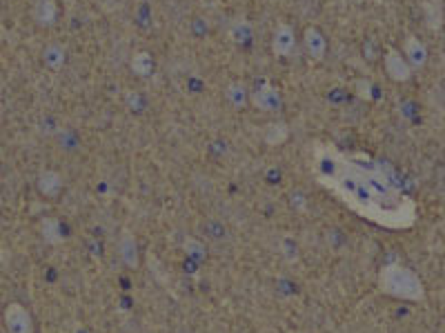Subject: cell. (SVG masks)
Here are the masks:
<instances>
[{
	"instance_id": "obj_1",
	"label": "cell",
	"mask_w": 445,
	"mask_h": 333,
	"mask_svg": "<svg viewBox=\"0 0 445 333\" xmlns=\"http://www.w3.org/2000/svg\"><path fill=\"white\" fill-rule=\"evenodd\" d=\"M314 176L358 216L385 229H410L417 202L401 187L390 165L365 154H345L332 145H316Z\"/></svg>"
},
{
	"instance_id": "obj_2",
	"label": "cell",
	"mask_w": 445,
	"mask_h": 333,
	"mask_svg": "<svg viewBox=\"0 0 445 333\" xmlns=\"http://www.w3.org/2000/svg\"><path fill=\"white\" fill-rule=\"evenodd\" d=\"M378 287L385 296L410 300V303H419L426 298V287H423L421 278L403 264L383 267L378 273Z\"/></svg>"
},
{
	"instance_id": "obj_3",
	"label": "cell",
	"mask_w": 445,
	"mask_h": 333,
	"mask_svg": "<svg viewBox=\"0 0 445 333\" xmlns=\"http://www.w3.org/2000/svg\"><path fill=\"white\" fill-rule=\"evenodd\" d=\"M383 64H385V73H387L390 80L408 82L412 78V67L408 64L405 56H401V51H396V49H387L385 51Z\"/></svg>"
},
{
	"instance_id": "obj_4",
	"label": "cell",
	"mask_w": 445,
	"mask_h": 333,
	"mask_svg": "<svg viewBox=\"0 0 445 333\" xmlns=\"http://www.w3.org/2000/svg\"><path fill=\"white\" fill-rule=\"evenodd\" d=\"M5 325L9 333H34V325H31V316L23 305H9L5 309Z\"/></svg>"
},
{
	"instance_id": "obj_5",
	"label": "cell",
	"mask_w": 445,
	"mask_h": 333,
	"mask_svg": "<svg viewBox=\"0 0 445 333\" xmlns=\"http://www.w3.org/2000/svg\"><path fill=\"white\" fill-rule=\"evenodd\" d=\"M250 100H252V105L256 107L259 111L272 114V111H277L279 107H281V93H279L277 87H274V84L263 82L261 87L250 96Z\"/></svg>"
},
{
	"instance_id": "obj_6",
	"label": "cell",
	"mask_w": 445,
	"mask_h": 333,
	"mask_svg": "<svg viewBox=\"0 0 445 333\" xmlns=\"http://www.w3.org/2000/svg\"><path fill=\"white\" fill-rule=\"evenodd\" d=\"M294 45H296V34H294L292 25L281 23L277 29H274V36H272V51H274V56L288 58L290 53L294 51Z\"/></svg>"
},
{
	"instance_id": "obj_7",
	"label": "cell",
	"mask_w": 445,
	"mask_h": 333,
	"mask_svg": "<svg viewBox=\"0 0 445 333\" xmlns=\"http://www.w3.org/2000/svg\"><path fill=\"white\" fill-rule=\"evenodd\" d=\"M403 56L408 60V64L415 69H423L428 62V47L423 45V42L417 38V36H408L405 38V45H403Z\"/></svg>"
},
{
	"instance_id": "obj_8",
	"label": "cell",
	"mask_w": 445,
	"mask_h": 333,
	"mask_svg": "<svg viewBox=\"0 0 445 333\" xmlns=\"http://www.w3.org/2000/svg\"><path fill=\"white\" fill-rule=\"evenodd\" d=\"M303 42H305V49H307V53L312 56V60H323V58H325L327 42H325V36H323L316 27H307V29H305Z\"/></svg>"
},
{
	"instance_id": "obj_9",
	"label": "cell",
	"mask_w": 445,
	"mask_h": 333,
	"mask_svg": "<svg viewBox=\"0 0 445 333\" xmlns=\"http://www.w3.org/2000/svg\"><path fill=\"white\" fill-rule=\"evenodd\" d=\"M423 20H426V25L432 34H439L445 20L441 0H426V3H423Z\"/></svg>"
},
{
	"instance_id": "obj_10",
	"label": "cell",
	"mask_w": 445,
	"mask_h": 333,
	"mask_svg": "<svg viewBox=\"0 0 445 333\" xmlns=\"http://www.w3.org/2000/svg\"><path fill=\"white\" fill-rule=\"evenodd\" d=\"M58 16V7L54 0H38L34 5V20L42 27H49L54 25V20Z\"/></svg>"
},
{
	"instance_id": "obj_11",
	"label": "cell",
	"mask_w": 445,
	"mask_h": 333,
	"mask_svg": "<svg viewBox=\"0 0 445 333\" xmlns=\"http://www.w3.org/2000/svg\"><path fill=\"white\" fill-rule=\"evenodd\" d=\"M42 60H45V64L49 69L58 71L67 60V51H65V47L60 45V42L54 40V42H49V45L45 47V51H42Z\"/></svg>"
},
{
	"instance_id": "obj_12",
	"label": "cell",
	"mask_w": 445,
	"mask_h": 333,
	"mask_svg": "<svg viewBox=\"0 0 445 333\" xmlns=\"http://www.w3.org/2000/svg\"><path fill=\"white\" fill-rule=\"evenodd\" d=\"M130 67H132V71H134L139 78L152 76V71H154V58H152V53H147V51H136L134 56H132Z\"/></svg>"
},
{
	"instance_id": "obj_13",
	"label": "cell",
	"mask_w": 445,
	"mask_h": 333,
	"mask_svg": "<svg viewBox=\"0 0 445 333\" xmlns=\"http://www.w3.org/2000/svg\"><path fill=\"white\" fill-rule=\"evenodd\" d=\"M288 138H290V127L285 123H272V125L265 127V143H268L270 147L283 145Z\"/></svg>"
},
{
	"instance_id": "obj_14",
	"label": "cell",
	"mask_w": 445,
	"mask_h": 333,
	"mask_svg": "<svg viewBox=\"0 0 445 333\" xmlns=\"http://www.w3.org/2000/svg\"><path fill=\"white\" fill-rule=\"evenodd\" d=\"M225 98L229 100L232 107H236V109H243V107H245L247 100H250V93H247V89H245V84H241V82H229L227 89H225Z\"/></svg>"
},
{
	"instance_id": "obj_15",
	"label": "cell",
	"mask_w": 445,
	"mask_h": 333,
	"mask_svg": "<svg viewBox=\"0 0 445 333\" xmlns=\"http://www.w3.org/2000/svg\"><path fill=\"white\" fill-rule=\"evenodd\" d=\"M60 185H62L60 176L56 174V171H51V169L42 171L40 178H38V189H40L42 193H45V196H56L58 189H60Z\"/></svg>"
},
{
	"instance_id": "obj_16",
	"label": "cell",
	"mask_w": 445,
	"mask_h": 333,
	"mask_svg": "<svg viewBox=\"0 0 445 333\" xmlns=\"http://www.w3.org/2000/svg\"><path fill=\"white\" fill-rule=\"evenodd\" d=\"M252 38V25L250 20L241 18V20H234L229 27V40L236 42V45H245V42Z\"/></svg>"
},
{
	"instance_id": "obj_17",
	"label": "cell",
	"mask_w": 445,
	"mask_h": 333,
	"mask_svg": "<svg viewBox=\"0 0 445 333\" xmlns=\"http://www.w3.org/2000/svg\"><path fill=\"white\" fill-rule=\"evenodd\" d=\"M121 253H123V260L130 264V267H136L139 264V249H136V242L130 233L123 235L121 240Z\"/></svg>"
},
{
	"instance_id": "obj_18",
	"label": "cell",
	"mask_w": 445,
	"mask_h": 333,
	"mask_svg": "<svg viewBox=\"0 0 445 333\" xmlns=\"http://www.w3.org/2000/svg\"><path fill=\"white\" fill-rule=\"evenodd\" d=\"M42 235H45V240L51 242V244H58L62 242V233H60V224L54 220V218H47L42 220Z\"/></svg>"
},
{
	"instance_id": "obj_19",
	"label": "cell",
	"mask_w": 445,
	"mask_h": 333,
	"mask_svg": "<svg viewBox=\"0 0 445 333\" xmlns=\"http://www.w3.org/2000/svg\"><path fill=\"white\" fill-rule=\"evenodd\" d=\"M354 89H356V96L358 98H363V100H372V82H369L367 78H358L356 84H354Z\"/></svg>"
}]
</instances>
